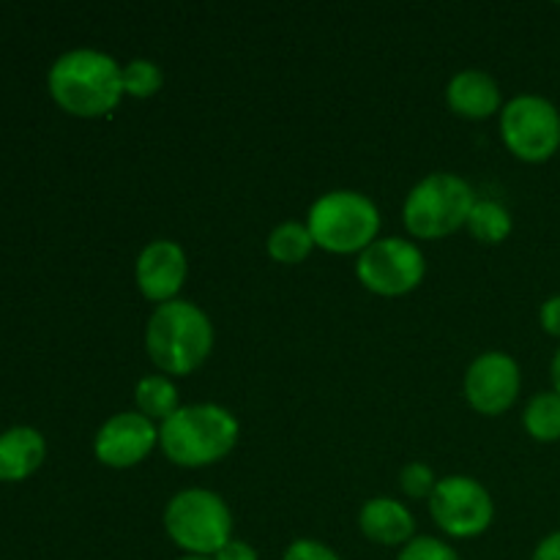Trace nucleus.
Here are the masks:
<instances>
[{
	"mask_svg": "<svg viewBox=\"0 0 560 560\" xmlns=\"http://www.w3.org/2000/svg\"><path fill=\"white\" fill-rule=\"evenodd\" d=\"M397 560H459L457 550L435 536H413L408 545L399 550Z\"/></svg>",
	"mask_w": 560,
	"mask_h": 560,
	"instance_id": "obj_21",
	"label": "nucleus"
},
{
	"mask_svg": "<svg viewBox=\"0 0 560 560\" xmlns=\"http://www.w3.org/2000/svg\"><path fill=\"white\" fill-rule=\"evenodd\" d=\"M523 427L534 441L558 443L560 441V394L556 392L534 394L523 410Z\"/></svg>",
	"mask_w": 560,
	"mask_h": 560,
	"instance_id": "obj_18",
	"label": "nucleus"
},
{
	"mask_svg": "<svg viewBox=\"0 0 560 560\" xmlns=\"http://www.w3.org/2000/svg\"><path fill=\"white\" fill-rule=\"evenodd\" d=\"M446 102L454 115H463L468 120L492 118L503 109L501 85L495 77L479 69H465L454 74L446 85Z\"/></svg>",
	"mask_w": 560,
	"mask_h": 560,
	"instance_id": "obj_13",
	"label": "nucleus"
},
{
	"mask_svg": "<svg viewBox=\"0 0 560 560\" xmlns=\"http://www.w3.org/2000/svg\"><path fill=\"white\" fill-rule=\"evenodd\" d=\"M282 560H342L328 545L317 539H295L293 545L284 550Z\"/></svg>",
	"mask_w": 560,
	"mask_h": 560,
	"instance_id": "obj_23",
	"label": "nucleus"
},
{
	"mask_svg": "<svg viewBox=\"0 0 560 560\" xmlns=\"http://www.w3.org/2000/svg\"><path fill=\"white\" fill-rule=\"evenodd\" d=\"M164 530L186 556L213 558L233 541V512L211 490H184L164 509Z\"/></svg>",
	"mask_w": 560,
	"mask_h": 560,
	"instance_id": "obj_6",
	"label": "nucleus"
},
{
	"mask_svg": "<svg viewBox=\"0 0 560 560\" xmlns=\"http://www.w3.org/2000/svg\"><path fill=\"white\" fill-rule=\"evenodd\" d=\"M213 560H260L255 547L244 539H233L213 556Z\"/></svg>",
	"mask_w": 560,
	"mask_h": 560,
	"instance_id": "obj_25",
	"label": "nucleus"
},
{
	"mask_svg": "<svg viewBox=\"0 0 560 560\" xmlns=\"http://www.w3.org/2000/svg\"><path fill=\"white\" fill-rule=\"evenodd\" d=\"M148 359L167 377L200 370L213 350L211 317L191 301H170L153 310L145 326Z\"/></svg>",
	"mask_w": 560,
	"mask_h": 560,
	"instance_id": "obj_2",
	"label": "nucleus"
},
{
	"mask_svg": "<svg viewBox=\"0 0 560 560\" xmlns=\"http://www.w3.org/2000/svg\"><path fill=\"white\" fill-rule=\"evenodd\" d=\"M530 560H560V530H556V534L545 536V539L536 545L534 550V558Z\"/></svg>",
	"mask_w": 560,
	"mask_h": 560,
	"instance_id": "obj_26",
	"label": "nucleus"
},
{
	"mask_svg": "<svg viewBox=\"0 0 560 560\" xmlns=\"http://www.w3.org/2000/svg\"><path fill=\"white\" fill-rule=\"evenodd\" d=\"M315 246L331 255H355L372 246L381 233V211L366 195L353 189L326 191L306 217Z\"/></svg>",
	"mask_w": 560,
	"mask_h": 560,
	"instance_id": "obj_4",
	"label": "nucleus"
},
{
	"mask_svg": "<svg viewBox=\"0 0 560 560\" xmlns=\"http://www.w3.org/2000/svg\"><path fill=\"white\" fill-rule=\"evenodd\" d=\"M49 93L77 118H102L126 96L124 66L98 49H71L49 69Z\"/></svg>",
	"mask_w": 560,
	"mask_h": 560,
	"instance_id": "obj_1",
	"label": "nucleus"
},
{
	"mask_svg": "<svg viewBox=\"0 0 560 560\" xmlns=\"http://www.w3.org/2000/svg\"><path fill=\"white\" fill-rule=\"evenodd\" d=\"M430 514L452 539H476L495 520V503L474 476H446L430 495Z\"/></svg>",
	"mask_w": 560,
	"mask_h": 560,
	"instance_id": "obj_9",
	"label": "nucleus"
},
{
	"mask_svg": "<svg viewBox=\"0 0 560 560\" xmlns=\"http://www.w3.org/2000/svg\"><path fill=\"white\" fill-rule=\"evenodd\" d=\"M186 277H189V260H186L184 246L175 244V241H151L137 257V288L153 304L162 306L178 299Z\"/></svg>",
	"mask_w": 560,
	"mask_h": 560,
	"instance_id": "obj_12",
	"label": "nucleus"
},
{
	"mask_svg": "<svg viewBox=\"0 0 560 560\" xmlns=\"http://www.w3.org/2000/svg\"><path fill=\"white\" fill-rule=\"evenodd\" d=\"M137 413L151 421H167L178 405V388L167 375H145L135 388Z\"/></svg>",
	"mask_w": 560,
	"mask_h": 560,
	"instance_id": "obj_16",
	"label": "nucleus"
},
{
	"mask_svg": "<svg viewBox=\"0 0 560 560\" xmlns=\"http://www.w3.org/2000/svg\"><path fill=\"white\" fill-rule=\"evenodd\" d=\"M266 249L271 260L282 262V266H299L312 255L315 238H312L310 228L304 222H282L271 230Z\"/></svg>",
	"mask_w": 560,
	"mask_h": 560,
	"instance_id": "obj_17",
	"label": "nucleus"
},
{
	"mask_svg": "<svg viewBox=\"0 0 560 560\" xmlns=\"http://www.w3.org/2000/svg\"><path fill=\"white\" fill-rule=\"evenodd\" d=\"M465 228H468V233L474 235L479 244L495 246V244H503V241L512 235L514 219H512V213L501 206V202L476 200V206H474V211H470L468 224H465Z\"/></svg>",
	"mask_w": 560,
	"mask_h": 560,
	"instance_id": "obj_19",
	"label": "nucleus"
},
{
	"mask_svg": "<svg viewBox=\"0 0 560 560\" xmlns=\"http://www.w3.org/2000/svg\"><path fill=\"white\" fill-rule=\"evenodd\" d=\"M359 528L381 547H405L416 534V517L394 498H370L359 512Z\"/></svg>",
	"mask_w": 560,
	"mask_h": 560,
	"instance_id": "obj_14",
	"label": "nucleus"
},
{
	"mask_svg": "<svg viewBox=\"0 0 560 560\" xmlns=\"http://www.w3.org/2000/svg\"><path fill=\"white\" fill-rule=\"evenodd\" d=\"M435 474H432L430 465L424 463H410L405 465L402 474H399V487L408 498H430L438 487Z\"/></svg>",
	"mask_w": 560,
	"mask_h": 560,
	"instance_id": "obj_22",
	"label": "nucleus"
},
{
	"mask_svg": "<svg viewBox=\"0 0 560 560\" xmlns=\"http://www.w3.org/2000/svg\"><path fill=\"white\" fill-rule=\"evenodd\" d=\"M539 323H541V328H545V334L560 339V293L552 295V299H547L545 304H541Z\"/></svg>",
	"mask_w": 560,
	"mask_h": 560,
	"instance_id": "obj_24",
	"label": "nucleus"
},
{
	"mask_svg": "<svg viewBox=\"0 0 560 560\" xmlns=\"http://www.w3.org/2000/svg\"><path fill=\"white\" fill-rule=\"evenodd\" d=\"M550 377H552V392L560 394V348L552 355V366H550Z\"/></svg>",
	"mask_w": 560,
	"mask_h": 560,
	"instance_id": "obj_27",
	"label": "nucleus"
},
{
	"mask_svg": "<svg viewBox=\"0 0 560 560\" xmlns=\"http://www.w3.org/2000/svg\"><path fill=\"white\" fill-rule=\"evenodd\" d=\"M523 375L503 350H487L465 372V399L481 416H501L517 402Z\"/></svg>",
	"mask_w": 560,
	"mask_h": 560,
	"instance_id": "obj_10",
	"label": "nucleus"
},
{
	"mask_svg": "<svg viewBox=\"0 0 560 560\" xmlns=\"http://www.w3.org/2000/svg\"><path fill=\"white\" fill-rule=\"evenodd\" d=\"M44 438L33 427H14L0 435V479L20 481L42 465Z\"/></svg>",
	"mask_w": 560,
	"mask_h": 560,
	"instance_id": "obj_15",
	"label": "nucleus"
},
{
	"mask_svg": "<svg viewBox=\"0 0 560 560\" xmlns=\"http://www.w3.org/2000/svg\"><path fill=\"white\" fill-rule=\"evenodd\" d=\"M164 74L153 60L135 58L124 66V93L131 98H151L162 91Z\"/></svg>",
	"mask_w": 560,
	"mask_h": 560,
	"instance_id": "obj_20",
	"label": "nucleus"
},
{
	"mask_svg": "<svg viewBox=\"0 0 560 560\" xmlns=\"http://www.w3.org/2000/svg\"><path fill=\"white\" fill-rule=\"evenodd\" d=\"M427 260L408 238H377L355 260V277L370 293L383 299L408 295L424 282Z\"/></svg>",
	"mask_w": 560,
	"mask_h": 560,
	"instance_id": "obj_8",
	"label": "nucleus"
},
{
	"mask_svg": "<svg viewBox=\"0 0 560 560\" xmlns=\"http://www.w3.org/2000/svg\"><path fill=\"white\" fill-rule=\"evenodd\" d=\"M238 419L222 405H184L159 427V448L180 468H208L238 446Z\"/></svg>",
	"mask_w": 560,
	"mask_h": 560,
	"instance_id": "obj_3",
	"label": "nucleus"
},
{
	"mask_svg": "<svg viewBox=\"0 0 560 560\" xmlns=\"http://www.w3.org/2000/svg\"><path fill=\"white\" fill-rule=\"evenodd\" d=\"M178 560H213V558H206V556H184V558H178Z\"/></svg>",
	"mask_w": 560,
	"mask_h": 560,
	"instance_id": "obj_28",
	"label": "nucleus"
},
{
	"mask_svg": "<svg viewBox=\"0 0 560 560\" xmlns=\"http://www.w3.org/2000/svg\"><path fill=\"white\" fill-rule=\"evenodd\" d=\"M503 145L528 164L550 162L560 148V113L556 104L536 93H523L501 109Z\"/></svg>",
	"mask_w": 560,
	"mask_h": 560,
	"instance_id": "obj_7",
	"label": "nucleus"
},
{
	"mask_svg": "<svg viewBox=\"0 0 560 560\" xmlns=\"http://www.w3.org/2000/svg\"><path fill=\"white\" fill-rule=\"evenodd\" d=\"M474 186L454 173L424 175L405 200L402 219L413 238L438 241L468 224L476 206Z\"/></svg>",
	"mask_w": 560,
	"mask_h": 560,
	"instance_id": "obj_5",
	"label": "nucleus"
},
{
	"mask_svg": "<svg viewBox=\"0 0 560 560\" xmlns=\"http://www.w3.org/2000/svg\"><path fill=\"white\" fill-rule=\"evenodd\" d=\"M159 446V427L142 413H115L93 441L96 459L107 468H135Z\"/></svg>",
	"mask_w": 560,
	"mask_h": 560,
	"instance_id": "obj_11",
	"label": "nucleus"
}]
</instances>
